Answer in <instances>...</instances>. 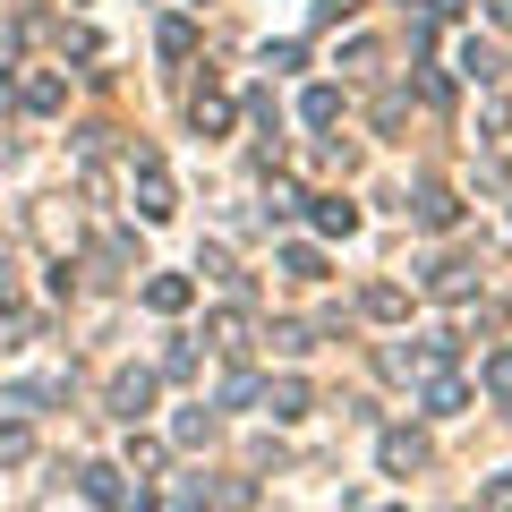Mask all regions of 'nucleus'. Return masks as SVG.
Masks as SVG:
<instances>
[{
    "label": "nucleus",
    "mask_w": 512,
    "mask_h": 512,
    "mask_svg": "<svg viewBox=\"0 0 512 512\" xmlns=\"http://www.w3.org/2000/svg\"><path fill=\"white\" fill-rule=\"evenodd\" d=\"M461 77H470V86H495V77H504V60H495L487 43L470 35V43H461Z\"/></svg>",
    "instance_id": "9d476101"
},
{
    "label": "nucleus",
    "mask_w": 512,
    "mask_h": 512,
    "mask_svg": "<svg viewBox=\"0 0 512 512\" xmlns=\"http://www.w3.org/2000/svg\"><path fill=\"white\" fill-rule=\"evenodd\" d=\"M384 512H402V504H384Z\"/></svg>",
    "instance_id": "5701e85b"
},
{
    "label": "nucleus",
    "mask_w": 512,
    "mask_h": 512,
    "mask_svg": "<svg viewBox=\"0 0 512 512\" xmlns=\"http://www.w3.org/2000/svg\"><path fill=\"white\" fill-rule=\"evenodd\" d=\"M60 103H69V77H60V69L26 77V111H60Z\"/></svg>",
    "instance_id": "9b49d317"
},
{
    "label": "nucleus",
    "mask_w": 512,
    "mask_h": 512,
    "mask_svg": "<svg viewBox=\"0 0 512 512\" xmlns=\"http://www.w3.org/2000/svg\"><path fill=\"white\" fill-rule=\"evenodd\" d=\"M197 128H205V137H222V128H231V103H222V94H197Z\"/></svg>",
    "instance_id": "a211bd4d"
},
{
    "label": "nucleus",
    "mask_w": 512,
    "mask_h": 512,
    "mask_svg": "<svg viewBox=\"0 0 512 512\" xmlns=\"http://www.w3.org/2000/svg\"><path fill=\"white\" fill-rule=\"evenodd\" d=\"M146 402H154V376H146V367L111 376V410H120V419H146Z\"/></svg>",
    "instance_id": "20e7f679"
},
{
    "label": "nucleus",
    "mask_w": 512,
    "mask_h": 512,
    "mask_svg": "<svg viewBox=\"0 0 512 512\" xmlns=\"http://www.w3.org/2000/svg\"><path fill=\"white\" fill-rule=\"evenodd\" d=\"M154 43H163V60H188V52H197V26H188V18H163V35H154Z\"/></svg>",
    "instance_id": "f3484780"
},
{
    "label": "nucleus",
    "mask_w": 512,
    "mask_h": 512,
    "mask_svg": "<svg viewBox=\"0 0 512 512\" xmlns=\"http://www.w3.org/2000/svg\"><path fill=\"white\" fill-rule=\"evenodd\" d=\"M427 291H436V299H453V308H461V299H470L478 282H470V265H427Z\"/></svg>",
    "instance_id": "1a4fd4ad"
},
{
    "label": "nucleus",
    "mask_w": 512,
    "mask_h": 512,
    "mask_svg": "<svg viewBox=\"0 0 512 512\" xmlns=\"http://www.w3.org/2000/svg\"><path fill=\"white\" fill-rule=\"evenodd\" d=\"M376 461H384V470H393V478H402V470H419V461H427V444L410 436V427H384V444H376Z\"/></svg>",
    "instance_id": "39448f33"
},
{
    "label": "nucleus",
    "mask_w": 512,
    "mask_h": 512,
    "mask_svg": "<svg viewBox=\"0 0 512 512\" xmlns=\"http://www.w3.org/2000/svg\"><path fill=\"white\" fill-rule=\"evenodd\" d=\"M461 402H470V384H461V376H436V384H427V410H436V419H453Z\"/></svg>",
    "instance_id": "2eb2a0df"
},
{
    "label": "nucleus",
    "mask_w": 512,
    "mask_h": 512,
    "mask_svg": "<svg viewBox=\"0 0 512 512\" xmlns=\"http://www.w3.org/2000/svg\"><path fill=\"white\" fill-rule=\"evenodd\" d=\"M26 453H35V436H26V419H0V470H18Z\"/></svg>",
    "instance_id": "ddd939ff"
},
{
    "label": "nucleus",
    "mask_w": 512,
    "mask_h": 512,
    "mask_svg": "<svg viewBox=\"0 0 512 512\" xmlns=\"http://www.w3.org/2000/svg\"><path fill=\"white\" fill-rule=\"evenodd\" d=\"M265 350H282V359H308L316 333H308V325H274V333H265Z\"/></svg>",
    "instance_id": "dca6fc26"
},
{
    "label": "nucleus",
    "mask_w": 512,
    "mask_h": 512,
    "mask_svg": "<svg viewBox=\"0 0 512 512\" xmlns=\"http://www.w3.org/2000/svg\"><path fill=\"white\" fill-rule=\"evenodd\" d=\"M316 18H325V26L333 18H359V0H316Z\"/></svg>",
    "instance_id": "4be33fe9"
},
{
    "label": "nucleus",
    "mask_w": 512,
    "mask_h": 512,
    "mask_svg": "<svg viewBox=\"0 0 512 512\" xmlns=\"http://www.w3.org/2000/svg\"><path fill=\"white\" fill-rule=\"evenodd\" d=\"M265 410H274V419H308V384H299V376L265 384Z\"/></svg>",
    "instance_id": "6e6552de"
},
{
    "label": "nucleus",
    "mask_w": 512,
    "mask_h": 512,
    "mask_svg": "<svg viewBox=\"0 0 512 512\" xmlns=\"http://www.w3.org/2000/svg\"><path fill=\"white\" fill-rule=\"evenodd\" d=\"M487 512H512V470H504V478L487 487Z\"/></svg>",
    "instance_id": "412c9836"
},
{
    "label": "nucleus",
    "mask_w": 512,
    "mask_h": 512,
    "mask_svg": "<svg viewBox=\"0 0 512 512\" xmlns=\"http://www.w3.org/2000/svg\"><path fill=\"white\" fill-rule=\"evenodd\" d=\"M410 214H419V231H453V222H461V197H453V188H436V180H427Z\"/></svg>",
    "instance_id": "7ed1b4c3"
},
{
    "label": "nucleus",
    "mask_w": 512,
    "mask_h": 512,
    "mask_svg": "<svg viewBox=\"0 0 512 512\" xmlns=\"http://www.w3.org/2000/svg\"><path fill=\"white\" fill-rule=\"evenodd\" d=\"M265 214H274V222H291V214H299V188H291V180H274V197H265Z\"/></svg>",
    "instance_id": "6ab92c4d"
},
{
    "label": "nucleus",
    "mask_w": 512,
    "mask_h": 512,
    "mask_svg": "<svg viewBox=\"0 0 512 512\" xmlns=\"http://www.w3.org/2000/svg\"><path fill=\"white\" fill-rule=\"evenodd\" d=\"M299 120H308V128H333V120H342V86H308Z\"/></svg>",
    "instance_id": "f8f14e48"
},
{
    "label": "nucleus",
    "mask_w": 512,
    "mask_h": 512,
    "mask_svg": "<svg viewBox=\"0 0 512 512\" xmlns=\"http://www.w3.org/2000/svg\"><path fill=\"white\" fill-rule=\"evenodd\" d=\"M188 299H197V282H188V274H154V282H146V308H154V316H180Z\"/></svg>",
    "instance_id": "423d86ee"
},
{
    "label": "nucleus",
    "mask_w": 512,
    "mask_h": 512,
    "mask_svg": "<svg viewBox=\"0 0 512 512\" xmlns=\"http://www.w3.org/2000/svg\"><path fill=\"white\" fill-rule=\"evenodd\" d=\"M487 384H495V393H512V350H495V359H487Z\"/></svg>",
    "instance_id": "aec40b11"
},
{
    "label": "nucleus",
    "mask_w": 512,
    "mask_h": 512,
    "mask_svg": "<svg viewBox=\"0 0 512 512\" xmlns=\"http://www.w3.org/2000/svg\"><path fill=\"white\" fill-rule=\"evenodd\" d=\"M128 171H137V214H146V222H171V171H163V154L137 146V154H128Z\"/></svg>",
    "instance_id": "f03ea898"
},
{
    "label": "nucleus",
    "mask_w": 512,
    "mask_h": 512,
    "mask_svg": "<svg viewBox=\"0 0 512 512\" xmlns=\"http://www.w3.org/2000/svg\"><path fill=\"white\" fill-rule=\"evenodd\" d=\"M77 495H86V504H103V512H146V487H128L111 461H86V470H77Z\"/></svg>",
    "instance_id": "f257e3e1"
},
{
    "label": "nucleus",
    "mask_w": 512,
    "mask_h": 512,
    "mask_svg": "<svg viewBox=\"0 0 512 512\" xmlns=\"http://www.w3.org/2000/svg\"><path fill=\"white\" fill-rule=\"evenodd\" d=\"M282 274H291V282H316V274H325V256H316L308 239H291V248H282Z\"/></svg>",
    "instance_id": "4468645a"
},
{
    "label": "nucleus",
    "mask_w": 512,
    "mask_h": 512,
    "mask_svg": "<svg viewBox=\"0 0 512 512\" xmlns=\"http://www.w3.org/2000/svg\"><path fill=\"white\" fill-rule=\"evenodd\" d=\"M316 231H325V239H350V231H359V205H350V197H316Z\"/></svg>",
    "instance_id": "0eeeda50"
}]
</instances>
